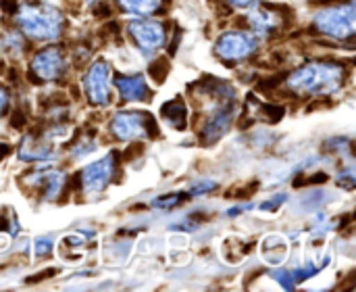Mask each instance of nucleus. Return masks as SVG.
Masks as SVG:
<instances>
[{"mask_svg": "<svg viewBox=\"0 0 356 292\" xmlns=\"http://www.w3.org/2000/svg\"><path fill=\"white\" fill-rule=\"evenodd\" d=\"M344 79V71L336 63H311L298 69L288 86L300 94H332L338 92Z\"/></svg>", "mask_w": 356, "mask_h": 292, "instance_id": "nucleus-1", "label": "nucleus"}, {"mask_svg": "<svg viewBox=\"0 0 356 292\" xmlns=\"http://www.w3.org/2000/svg\"><path fill=\"white\" fill-rule=\"evenodd\" d=\"M19 27L38 40H54L63 27V15L50 4H23L17 13Z\"/></svg>", "mask_w": 356, "mask_h": 292, "instance_id": "nucleus-2", "label": "nucleus"}, {"mask_svg": "<svg viewBox=\"0 0 356 292\" xmlns=\"http://www.w3.org/2000/svg\"><path fill=\"white\" fill-rule=\"evenodd\" d=\"M315 25L334 38H350L355 33V4H342L336 8H325L315 17Z\"/></svg>", "mask_w": 356, "mask_h": 292, "instance_id": "nucleus-3", "label": "nucleus"}, {"mask_svg": "<svg viewBox=\"0 0 356 292\" xmlns=\"http://www.w3.org/2000/svg\"><path fill=\"white\" fill-rule=\"evenodd\" d=\"M113 134L119 140H131V138H146L154 136L156 130L152 128V117L146 113H117L111 123Z\"/></svg>", "mask_w": 356, "mask_h": 292, "instance_id": "nucleus-4", "label": "nucleus"}, {"mask_svg": "<svg viewBox=\"0 0 356 292\" xmlns=\"http://www.w3.org/2000/svg\"><path fill=\"white\" fill-rule=\"evenodd\" d=\"M257 50V40L244 31H227L217 42V54L225 61H238Z\"/></svg>", "mask_w": 356, "mask_h": 292, "instance_id": "nucleus-5", "label": "nucleus"}, {"mask_svg": "<svg viewBox=\"0 0 356 292\" xmlns=\"http://www.w3.org/2000/svg\"><path fill=\"white\" fill-rule=\"evenodd\" d=\"M113 169H115V159L113 155L111 157H104L92 165H88L81 174V186L86 190V194H98L106 188L111 176H113Z\"/></svg>", "mask_w": 356, "mask_h": 292, "instance_id": "nucleus-6", "label": "nucleus"}, {"mask_svg": "<svg viewBox=\"0 0 356 292\" xmlns=\"http://www.w3.org/2000/svg\"><path fill=\"white\" fill-rule=\"evenodd\" d=\"M108 82H111V67L104 61L94 63L86 75V92L94 105H104L108 100Z\"/></svg>", "mask_w": 356, "mask_h": 292, "instance_id": "nucleus-7", "label": "nucleus"}, {"mask_svg": "<svg viewBox=\"0 0 356 292\" xmlns=\"http://www.w3.org/2000/svg\"><path fill=\"white\" fill-rule=\"evenodd\" d=\"M129 33L144 50H156L165 44V27L159 21H134Z\"/></svg>", "mask_w": 356, "mask_h": 292, "instance_id": "nucleus-8", "label": "nucleus"}, {"mask_svg": "<svg viewBox=\"0 0 356 292\" xmlns=\"http://www.w3.org/2000/svg\"><path fill=\"white\" fill-rule=\"evenodd\" d=\"M31 69L40 79H54L63 71V56L56 48H46L33 56Z\"/></svg>", "mask_w": 356, "mask_h": 292, "instance_id": "nucleus-9", "label": "nucleus"}, {"mask_svg": "<svg viewBox=\"0 0 356 292\" xmlns=\"http://www.w3.org/2000/svg\"><path fill=\"white\" fill-rule=\"evenodd\" d=\"M117 88L125 100H146L148 96V86L142 75H131V77H119Z\"/></svg>", "mask_w": 356, "mask_h": 292, "instance_id": "nucleus-10", "label": "nucleus"}, {"mask_svg": "<svg viewBox=\"0 0 356 292\" xmlns=\"http://www.w3.org/2000/svg\"><path fill=\"white\" fill-rule=\"evenodd\" d=\"M250 25L257 33H269L280 25V15L273 8H259L250 13Z\"/></svg>", "mask_w": 356, "mask_h": 292, "instance_id": "nucleus-11", "label": "nucleus"}, {"mask_svg": "<svg viewBox=\"0 0 356 292\" xmlns=\"http://www.w3.org/2000/svg\"><path fill=\"white\" fill-rule=\"evenodd\" d=\"M229 121H232V113H219L217 117H213V119L207 123L204 138H209V140L219 138V136L229 128Z\"/></svg>", "mask_w": 356, "mask_h": 292, "instance_id": "nucleus-12", "label": "nucleus"}, {"mask_svg": "<svg viewBox=\"0 0 356 292\" xmlns=\"http://www.w3.org/2000/svg\"><path fill=\"white\" fill-rule=\"evenodd\" d=\"M125 10L136 15H150L161 6V0H119Z\"/></svg>", "mask_w": 356, "mask_h": 292, "instance_id": "nucleus-13", "label": "nucleus"}, {"mask_svg": "<svg viewBox=\"0 0 356 292\" xmlns=\"http://www.w3.org/2000/svg\"><path fill=\"white\" fill-rule=\"evenodd\" d=\"M163 115L171 121V125L175 123L177 128H184V123H186V107L181 105V100L167 102L163 107Z\"/></svg>", "mask_w": 356, "mask_h": 292, "instance_id": "nucleus-14", "label": "nucleus"}, {"mask_svg": "<svg viewBox=\"0 0 356 292\" xmlns=\"http://www.w3.org/2000/svg\"><path fill=\"white\" fill-rule=\"evenodd\" d=\"M6 100H8V98H6V92L0 88V113H2V111H4V107H6Z\"/></svg>", "mask_w": 356, "mask_h": 292, "instance_id": "nucleus-15", "label": "nucleus"}, {"mask_svg": "<svg viewBox=\"0 0 356 292\" xmlns=\"http://www.w3.org/2000/svg\"><path fill=\"white\" fill-rule=\"evenodd\" d=\"M229 2H232L234 6H248L252 0H229Z\"/></svg>", "mask_w": 356, "mask_h": 292, "instance_id": "nucleus-16", "label": "nucleus"}]
</instances>
